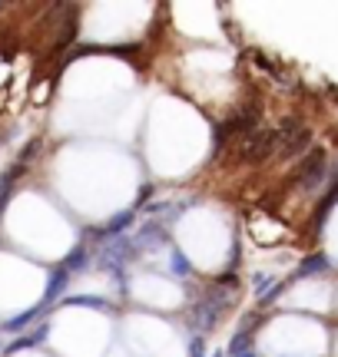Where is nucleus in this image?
<instances>
[{"mask_svg":"<svg viewBox=\"0 0 338 357\" xmlns=\"http://www.w3.org/2000/svg\"><path fill=\"white\" fill-rule=\"evenodd\" d=\"M328 268H332V261H328V258L318 252V255L302 258V265L295 268V278H312V275H325Z\"/></svg>","mask_w":338,"mask_h":357,"instance_id":"nucleus-13","label":"nucleus"},{"mask_svg":"<svg viewBox=\"0 0 338 357\" xmlns=\"http://www.w3.org/2000/svg\"><path fill=\"white\" fill-rule=\"evenodd\" d=\"M169 235H166V225L159 222V218H146L143 225H140V231L133 235V245H136V252L143 255V252H153V248H159V245H166Z\"/></svg>","mask_w":338,"mask_h":357,"instance_id":"nucleus-6","label":"nucleus"},{"mask_svg":"<svg viewBox=\"0 0 338 357\" xmlns=\"http://www.w3.org/2000/svg\"><path fill=\"white\" fill-rule=\"evenodd\" d=\"M43 311H47V305L40 301V305H34V307H27V311H20V314H13V318H7L3 324H0V331H7V334H27V328L30 324H37L40 318H43Z\"/></svg>","mask_w":338,"mask_h":357,"instance_id":"nucleus-7","label":"nucleus"},{"mask_svg":"<svg viewBox=\"0 0 338 357\" xmlns=\"http://www.w3.org/2000/svg\"><path fill=\"white\" fill-rule=\"evenodd\" d=\"M37 153H40V139H30V142L24 146V149L17 153V162H24V166H30V162L37 159Z\"/></svg>","mask_w":338,"mask_h":357,"instance_id":"nucleus-17","label":"nucleus"},{"mask_svg":"<svg viewBox=\"0 0 338 357\" xmlns=\"http://www.w3.org/2000/svg\"><path fill=\"white\" fill-rule=\"evenodd\" d=\"M216 357H226V354H216Z\"/></svg>","mask_w":338,"mask_h":357,"instance_id":"nucleus-20","label":"nucleus"},{"mask_svg":"<svg viewBox=\"0 0 338 357\" xmlns=\"http://www.w3.org/2000/svg\"><path fill=\"white\" fill-rule=\"evenodd\" d=\"M60 265H64L70 275H83V271H90V248H87V245H73V248H70V255H66Z\"/></svg>","mask_w":338,"mask_h":357,"instance_id":"nucleus-11","label":"nucleus"},{"mask_svg":"<svg viewBox=\"0 0 338 357\" xmlns=\"http://www.w3.org/2000/svg\"><path fill=\"white\" fill-rule=\"evenodd\" d=\"M189 357H206V337H203V334H193V337H189Z\"/></svg>","mask_w":338,"mask_h":357,"instance_id":"nucleus-18","label":"nucleus"},{"mask_svg":"<svg viewBox=\"0 0 338 357\" xmlns=\"http://www.w3.org/2000/svg\"><path fill=\"white\" fill-rule=\"evenodd\" d=\"M50 337V324H40L37 331H30V334H20L17 341H10V344L3 347V354H17V351H34V347H40L43 341Z\"/></svg>","mask_w":338,"mask_h":357,"instance_id":"nucleus-10","label":"nucleus"},{"mask_svg":"<svg viewBox=\"0 0 338 357\" xmlns=\"http://www.w3.org/2000/svg\"><path fill=\"white\" fill-rule=\"evenodd\" d=\"M229 307H233V294L226 291V288H219V284H212V288H206V291L193 301L189 314H186V324H189L196 334H209L222 324V314H226Z\"/></svg>","mask_w":338,"mask_h":357,"instance_id":"nucleus-1","label":"nucleus"},{"mask_svg":"<svg viewBox=\"0 0 338 357\" xmlns=\"http://www.w3.org/2000/svg\"><path fill=\"white\" fill-rule=\"evenodd\" d=\"M312 149V129L302 126L299 132H292V136H279V149L275 155L282 159V162H292V159H299Z\"/></svg>","mask_w":338,"mask_h":357,"instance_id":"nucleus-5","label":"nucleus"},{"mask_svg":"<svg viewBox=\"0 0 338 357\" xmlns=\"http://www.w3.org/2000/svg\"><path fill=\"white\" fill-rule=\"evenodd\" d=\"M275 149H279V132L269 126H262V129H256L252 136L242 139L235 162H239V166H265L275 155Z\"/></svg>","mask_w":338,"mask_h":357,"instance_id":"nucleus-3","label":"nucleus"},{"mask_svg":"<svg viewBox=\"0 0 338 357\" xmlns=\"http://www.w3.org/2000/svg\"><path fill=\"white\" fill-rule=\"evenodd\" d=\"M286 288H288V281H279V284H272L269 291H262L259 294V307H269L275 298H282V294H286Z\"/></svg>","mask_w":338,"mask_h":357,"instance_id":"nucleus-16","label":"nucleus"},{"mask_svg":"<svg viewBox=\"0 0 338 357\" xmlns=\"http://www.w3.org/2000/svg\"><path fill=\"white\" fill-rule=\"evenodd\" d=\"M136 208H123V212H117L113 218H106L103 225H96V229H90L87 235H90L93 242H100V245H106V242H113V238H123L126 231L136 225Z\"/></svg>","mask_w":338,"mask_h":357,"instance_id":"nucleus-4","label":"nucleus"},{"mask_svg":"<svg viewBox=\"0 0 338 357\" xmlns=\"http://www.w3.org/2000/svg\"><path fill=\"white\" fill-rule=\"evenodd\" d=\"M149 195H153V185H143V189H140V195H136V202H133V208L140 212V205H143L146 199H149Z\"/></svg>","mask_w":338,"mask_h":357,"instance_id":"nucleus-19","label":"nucleus"},{"mask_svg":"<svg viewBox=\"0 0 338 357\" xmlns=\"http://www.w3.org/2000/svg\"><path fill=\"white\" fill-rule=\"evenodd\" d=\"M292 182V189L305 192V195H312L318 192L322 185L328 182V153L322 146H312L309 153L302 155V162L295 166V176L288 178Z\"/></svg>","mask_w":338,"mask_h":357,"instance_id":"nucleus-2","label":"nucleus"},{"mask_svg":"<svg viewBox=\"0 0 338 357\" xmlns=\"http://www.w3.org/2000/svg\"><path fill=\"white\" fill-rule=\"evenodd\" d=\"M169 268H172V275H179V278H189V275H193V265H189V258L182 255L179 248L169 252Z\"/></svg>","mask_w":338,"mask_h":357,"instance_id":"nucleus-15","label":"nucleus"},{"mask_svg":"<svg viewBox=\"0 0 338 357\" xmlns=\"http://www.w3.org/2000/svg\"><path fill=\"white\" fill-rule=\"evenodd\" d=\"M226 357H259V351H256V341H252V334L235 331L233 341H229V351H226Z\"/></svg>","mask_w":338,"mask_h":357,"instance_id":"nucleus-12","label":"nucleus"},{"mask_svg":"<svg viewBox=\"0 0 338 357\" xmlns=\"http://www.w3.org/2000/svg\"><path fill=\"white\" fill-rule=\"evenodd\" d=\"M64 305L70 307H93V311H113V305L106 298H96V294H66Z\"/></svg>","mask_w":338,"mask_h":357,"instance_id":"nucleus-14","label":"nucleus"},{"mask_svg":"<svg viewBox=\"0 0 338 357\" xmlns=\"http://www.w3.org/2000/svg\"><path fill=\"white\" fill-rule=\"evenodd\" d=\"M70 271H66L64 265H53L50 278H47V291H43V305L50 307L53 301H60V298H66V288H70Z\"/></svg>","mask_w":338,"mask_h":357,"instance_id":"nucleus-8","label":"nucleus"},{"mask_svg":"<svg viewBox=\"0 0 338 357\" xmlns=\"http://www.w3.org/2000/svg\"><path fill=\"white\" fill-rule=\"evenodd\" d=\"M24 172H27V166H24V162H17V159H13L10 166L0 172V215L7 212V205H10V195H13V189H17V178L24 176Z\"/></svg>","mask_w":338,"mask_h":357,"instance_id":"nucleus-9","label":"nucleus"}]
</instances>
